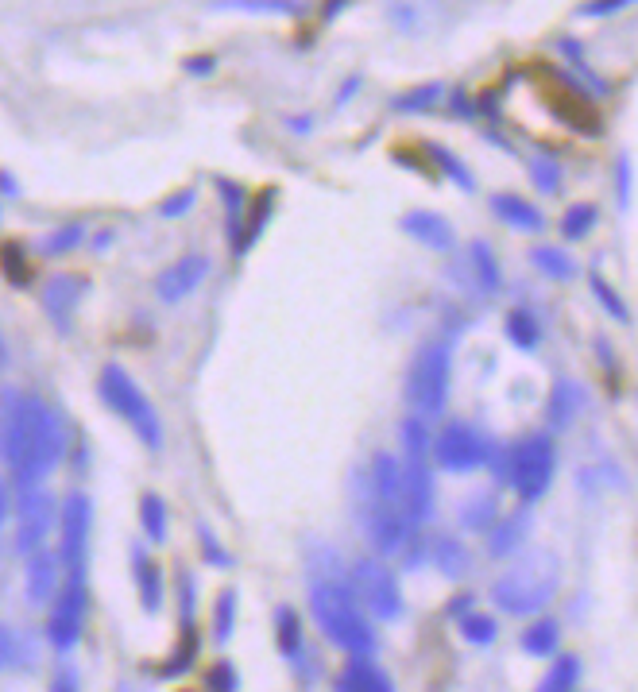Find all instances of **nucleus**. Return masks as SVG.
Wrapping results in <instances>:
<instances>
[{
	"label": "nucleus",
	"instance_id": "1a4fd4ad",
	"mask_svg": "<svg viewBox=\"0 0 638 692\" xmlns=\"http://www.w3.org/2000/svg\"><path fill=\"white\" fill-rule=\"evenodd\" d=\"M352 588H356V596H360V604L368 607L376 619H399L403 615V588H399V580L395 573L383 565V561H356L352 565Z\"/></svg>",
	"mask_w": 638,
	"mask_h": 692
},
{
	"label": "nucleus",
	"instance_id": "cd10ccee",
	"mask_svg": "<svg viewBox=\"0 0 638 692\" xmlns=\"http://www.w3.org/2000/svg\"><path fill=\"white\" fill-rule=\"evenodd\" d=\"M275 642H279V650H283V658L298 665L302 662V654H306V638H302V619H298V611L294 607H279L275 611Z\"/></svg>",
	"mask_w": 638,
	"mask_h": 692
},
{
	"label": "nucleus",
	"instance_id": "412c9836",
	"mask_svg": "<svg viewBox=\"0 0 638 692\" xmlns=\"http://www.w3.org/2000/svg\"><path fill=\"white\" fill-rule=\"evenodd\" d=\"M132 577H136V588H140V600H144V611L147 615H155L159 607H163V569H159V561H151L147 557L144 546H132Z\"/></svg>",
	"mask_w": 638,
	"mask_h": 692
},
{
	"label": "nucleus",
	"instance_id": "9b49d317",
	"mask_svg": "<svg viewBox=\"0 0 638 692\" xmlns=\"http://www.w3.org/2000/svg\"><path fill=\"white\" fill-rule=\"evenodd\" d=\"M28 418H31V395L8 387L0 395V464L12 472L20 453H24V441H28Z\"/></svg>",
	"mask_w": 638,
	"mask_h": 692
},
{
	"label": "nucleus",
	"instance_id": "c756f323",
	"mask_svg": "<svg viewBox=\"0 0 638 692\" xmlns=\"http://www.w3.org/2000/svg\"><path fill=\"white\" fill-rule=\"evenodd\" d=\"M140 526H144L147 542H163L167 538V503H163V495H155V491H147L144 499H140Z\"/></svg>",
	"mask_w": 638,
	"mask_h": 692
},
{
	"label": "nucleus",
	"instance_id": "4c0bfd02",
	"mask_svg": "<svg viewBox=\"0 0 638 692\" xmlns=\"http://www.w3.org/2000/svg\"><path fill=\"white\" fill-rule=\"evenodd\" d=\"M596 205L592 202H577L565 209V217H561V236H569V240H584L588 232L596 229Z\"/></svg>",
	"mask_w": 638,
	"mask_h": 692
},
{
	"label": "nucleus",
	"instance_id": "bf43d9fd",
	"mask_svg": "<svg viewBox=\"0 0 638 692\" xmlns=\"http://www.w3.org/2000/svg\"><path fill=\"white\" fill-rule=\"evenodd\" d=\"M0 194H4V198H16V194H20V186H16L12 174H0Z\"/></svg>",
	"mask_w": 638,
	"mask_h": 692
},
{
	"label": "nucleus",
	"instance_id": "ddd939ff",
	"mask_svg": "<svg viewBox=\"0 0 638 692\" xmlns=\"http://www.w3.org/2000/svg\"><path fill=\"white\" fill-rule=\"evenodd\" d=\"M20 534H16V549L31 557L35 549H43L47 534H51V522H55V499L43 488L20 491Z\"/></svg>",
	"mask_w": 638,
	"mask_h": 692
},
{
	"label": "nucleus",
	"instance_id": "864d4df0",
	"mask_svg": "<svg viewBox=\"0 0 638 692\" xmlns=\"http://www.w3.org/2000/svg\"><path fill=\"white\" fill-rule=\"evenodd\" d=\"M627 4H635V0H588V4L580 8V16H611V12L627 8Z\"/></svg>",
	"mask_w": 638,
	"mask_h": 692
},
{
	"label": "nucleus",
	"instance_id": "7ed1b4c3",
	"mask_svg": "<svg viewBox=\"0 0 638 692\" xmlns=\"http://www.w3.org/2000/svg\"><path fill=\"white\" fill-rule=\"evenodd\" d=\"M62 453H66V426L58 422V414L51 406L31 395L28 441H24V453H20V461L12 468L16 488L20 491L39 488L51 476V468L62 461Z\"/></svg>",
	"mask_w": 638,
	"mask_h": 692
},
{
	"label": "nucleus",
	"instance_id": "37998d69",
	"mask_svg": "<svg viewBox=\"0 0 638 692\" xmlns=\"http://www.w3.org/2000/svg\"><path fill=\"white\" fill-rule=\"evenodd\" d=\"M526 171H530V182L542 194H557L561 190V163H553V159H530Z\"/></svg>",
	"mask_w": 638,
	"mask_h": 692
},
{
	"label": "nucleus",
	"instance_id": "a211bd4d",
	"mask_svg": "<svg viewBox=\"0 0 638 692\" xmlns=\"http://www.w3.org/2000/svg\"><path fill=\"white\" fill-rule=\"evenodd\" d=\"M82 290H86L82 279H74V275H58V279H51L43 287V306H47V314H51V321H55L58 329H70V318L78 310Z\"/></svg>",
	"mask_w": 638,
	"mask_h": 692
},
{
	"label": "nucleus",
	"instance_id": "4468645a",
	"mask_svg": "<svg viewBox=\"0 0 638 692\" xmlns=\"http://www.w3.org/2000/svg\"><path fill=\"white\" fill-rule=\"evenodd\" d=\"M403 480H399V503H403V515L410 526L426 522L434 515V472L426 457H406L403 464Z\"/></svg>",
	"mask_w": 638,
	"mask_h": 692
},
{
	"label": "nucleus",
	"instance_id": "e2e57ef3",
	"mask_svg": "<svg viewBox=\"0 0 638 692\" xmlns=\"http://www.w3.org/2000/svg\"><path fill=\"white\" fill-rule=\"evenodd\" d=\"M4 360H8V352H4V337H0V372H4Z\"/></svg>",
	"mask_w": 638,
	"mask_h": 692
},
{
	"label": "nucleus",
	"instance_id": "4d7b16f0",
	"mask_svg": "<svg viewBox=\"0 0 638 692\" xmlns=\"http://www.w3.org/2000/svg\"><path fill=\"white\" fill-rule=\"evenodd\" d=\"M186 70H190V74H198V78H205V74H213V55H194V58H186Z\"/></svg>",
	"mask_w": 638,
	"mask_h": 692
},
{
	"label": "nucleus",
	"instance_id": "2f4dec72",
	"mask_svg": "<svg viewBox=\"0 0 638 692\" xmlns=\"http://www.w3.org/2000/svg\"><path fill=\"white\" fill-rule=\"evenodd\" d=\"M530 260H534V267H538L546 279H557V283H565V279L577 275V263L569 260L561 248H534Z\"/></svg>",
	"mask_w": 638,
	"mask_h": 692
},
{
	"label": "nucleus",
	"instance_id": "bb28decb",
	"mask_svg": "<svg viewBox=\"0 0 638 692\" xmlns=\"http://www.w3.org/2000/svg\"><path fill=\"white\" fill-rule=\"evenodd\" d=\"M468 271H472V283L484 294H495L503 287V275H499V263H495V252L488 240H472L468 244Z\"/></svg>",
	"mask_w": 638,
	"mask_h": 692
},
{
	"label": "nucleus",
	"instance_id": "49530a36",
	"mask_svg": "<svg viewBox=\"0 0 638 692\" xmlns=\"http://www.w3.org/2000/svg\"><path fill=\"white\" fill-rule=\"evenodd\" d=\"M592 294L600 298V306H604V310H608L615 321H623V325L631 321V310H627V302H623V298H619V294L611 290V283H604L600 275H592Z\"/></svg>",
	"mask_w": 638,
	"mask_h": 692
},
{
	"label": "nucleus",
	"instance_id": "6e6552de",
	"mask_svg": "<svg viewBox=\"0 0 638 692\" xmlns=\"http://www.w3.org/2000/svg\"><path fill=\"white\" fill-rule=\"evenodd\" d=\"M86 611H89V588L86 580H66L58 588L51 615H47V642L55 654H74V646L82 642L86 631Z\"/></svg>",
	"mask_w": 638,
	"mask_h": 692
},
{
	"label": "nucleus",
	"instance_id": "a878e982",
	"mask_svg": "<svg viewBox=\"0 0 638 692\" xmlns=\"http://www.w3.org/2000/svg\"><path fill=\"white\" fill-rule=\"evenodd\" d=\"M430 557H434V565L449 580L464 577L472 569V553H468V546H464L457 534H437L434 542H430Z\"/></svg>",
	"mask_w": 638,
	"mask_h": 692
},
{
	"label": "nucleus",
	"instance_id": "f8f14e48",
	"mask_svg": "<svg viewBox=\"0 0 638 692\" xmlns=\"http://www.w3.org/2000/svg\"><path fill=\"white\" fill-rule=\"evenodd\" d=\"M546 101H550V109L561 116L573 132H580V136H596V132H600V116L592 109V97L580 93L577 82H569L565 74H553L550 78Z\"/></svg>",
	"mask_w": 638,
	"mask_h": 692
},
{
	"label": "nucleus",
	"instance_id": "3c124183",
	"mask_svg": "<svg viewBox=\"0 0 638 692\" xmlns=\"http://www.w3.org/2000/svg\"><path fill=\"white\" fill-rule=\"evenodd\" d=\"M194 604H198V600H194V577L182 569V573H178V619H182V623H194Z\"/></svg>",
	"mask_w": 638,
	"mask_h": 692
},
{
	"label": "nucleus",
	"instance_id": "c9c22d12",
	"mask_svg": "<svg viewBox=\"0 0 638 692\" xmlns=\"http://www.w3.org/2000/svg\"><path fill=\"white\" fill-rule=\"evenodd\" d=\"M580 681V662L573 654H561V662H553V669L542 677L538 692H573Z\"/></svg>",
	"mask_w": 638,
	"mask_h": 692
},
{
	"label": "nucleus",
	"instance_id": "20e7f679",
	"mask_svg": "<svg viewBox=\"0 0 638 692\" xmlns=\"http://www.w3.org/2000/svg\"><path fill=\"white\" fill-rule=\"evenodd\" d=\"M97 391H101V399L109 403V410H113L116 418H124L128 430L144 441V449H151V453L163 449V422H159V410L151 406V399L144 395V387L124 372L120 364H105V368H101Z\"/></svg>",
	"mask_w": 638,
	"mask_h": 692
},
{
	"label": "nucleus",
	"instance_id": "9d476101",
	"mask_svg": "<svg viewBox=\"0 0 638 692\" xmlns=\"http://www.w3.org/2000/svg\"><path fill=\"white\" fill-rule=\"evenodd\" d=\"M437 468L453 472V476H464V472H476L480 464L488 461V441L472 430L468 422H449L441 426L430 445Z\"/></svg>",
	"mask_w": 638,
	"mask_h": 692
},
{
	"label": "nucleus",
	"instance_id": "c85d7f7f",
	"mask_svg": "<svg viewBox=\"0 0 638 692\" xmlns=\"http://www.w3.org/2000/svg\"><path fill=\"white\" fill-rule=\"evenodd\" d=\"M519 642L530 658H553L557 646H561V623H553V619H538V623H530V627L522 631Z\"/></svg>",
	"mask_w": 638,
	"mask_h": 692
},
{
	"label": "nucleus",
	"instance_id": "dca6fc26",
	"mask_svg": "<svg viewBox=\"0 0 638 692\" xmlns=\"http://www.w3.org/2000/svg\"><path fill=\"white\" fill-rule=\"evenodd\" d=\"M58 588H62L58 553L35 549L28 557V569H24V596H28V604H47V600H55Z\"/></svg>",
	"mask_w": 638,
	"mask_h": 692
},
{
	"label": "nucleus",
	"instance_id": "8fccbe9b",
	"mask_svg": "<svg viewBox=\"0 0 638 692\" xmlns=\"http://www.w3.org/2000/svg\"><path fill=\"white\" fill-rule=\"evenodd\" d=\"M198 542H202V553H205V561H209V565L229 569V565H232L229 549L217 546V538H213V530H209V526H198Z\"/></svg>",
	"mask_w": 638,
	"mask_h": 692
},
{
	"label": "nucleus",
	"instance_id": "f3484780",
	"mask_svg": "<svg viewBox=\"0 0 638 692\" xmlns=\"http://www.w3.org/2000/svg\"><path fill=\"white\" fill-rule=\"evenodd\" d=\"M403 232L414 236L418 244H426L430 252H453V244H457L453 225L441 213H434V209H410L403 217Z\"/></svg>",
	"mask_w": 638,
	"mask_h": 692
},
{
	"label": "nucleus",
	"instance_id": "5fc2aeb1",
	"mask_svg": "<svg viewBox=\"0 0 638 692\" xmlns=\"http://www.w3.org/2000/svg\"><path fill=\"white\" fill-rule=\"evenodd\" d=\"M51 692H78V669L74 665H62L51 681Z\"/></svg>",
	"mask_w": 638,
	"mask_h": 692
},
{
	"label": "nucleus",
	"instance_id": "0eeeda50",
	"mask_svg": "<svg viewBox=\"0 0 638 692\" xmlns=\"http://www.w3.org/2000/svg\"><path fill=\"white\" fill-rule=\"evenodd\" d=\"M89 530H93V503L86 491L66 495L58 511V565L66 580H86L89 565Z\"/></svg>",
	"mask_w": 638,
	"mask_h": 692
},
{
	"label": "nucleus",
	"instance_id": "f704fd0d",
	"mask_svg": "<svg viewBox=\"0 0 638 692\" xmlns=\"http://www.w3.org/2000/svg\"><path fill=\"white\" fill-rule=\"evenodd\" d=\"M507 341L522 352H534L538 341H542V329H538V321L534 314H526V310H515L511 318H507Z\"/></svg>",
	"mask_w": 638,
	"mask_h": 692
},
{
	"label": "nucleus",
	"instance_id": "393cba45",
	"mask_svg": "<svg viewBox=\"0 0 638 692\" xmlns=\"http://www.w3.org/2000/svg\"><path fill=\"white\" fill-rule=\"evenodd\" d=\"M495 519H499V495L495 491H476V495L461 499V507H457V522L472 534H488Z\"/></svg>",
	"mask_w": 638,
	"mask_h": 692
},
{
	"label": "nucleus",
	"instance_id": "b1692460",
	"mask_svg": "<svg viewBox=\"0 0 638 692\" xmlns=\"http://www.w3.org/2000/svg\"><path fill=\"white\" fill-rule=\"evenodd\" d=\"M530 511H519V515H507V519H495L492 530H488V553L492 557H511L515 549L526 542L530 534Z\"/></svg>",
	"mask_w": 638,
	"mask_h": 692
},
{
	"label": "nucleus",
	"instance_id": "58836bf2",
	"mask_svg": "<svg viewBox=\"0 0 638 692\" xmlns=\"http://www.w3.org/2000/svg\"><path fill=\"white\" fill-rule=\"evenodd\" d=\"M495 635H499V623L492 615H480V611H468L461 615V638L472 642V646H492Z\"/></svg>",
	"mask_w": 638,
	"mask_h": 692
},
{
	"label": "nucleus",
	"instance_id": "6e6d98bb",
	"mask_svg": "<svg viewBox=\"0 0 638 692\" xmlns=\"http://www.w3.org/2000/svg\"><path fill=\"white\" fill-rule=\"evenodd\" d=\"M8 515H12V484L0 476V530H4Z\"/></svg>",
	"mask_w": 638,
	"mask_h": 692
},
{
	"label": "nucleus",
	"instance_id": "052dcab7",
	"mask_svg": "<svg viewBox=\"0 0 638 692\" xmlns=\"http://www.w3.org/2000/svg\"><path fill=\"white\" fill-rule=\"evenodd\" d=\"M356 89H360V74H356V78H348V86H341V93H337V105H345Z\"/></svg>",
	"mask_w": 638,
	"mask_h": 692
},
{
	"label": "nucleus",
	"instance_id": "4be33fe9",
	"mask_svg": "<svg viewBox=\"0 0 638 692\" xmlns=\"http://www.w3.org/2000/svg\"><path fill=\"white\" fill-rule=\"evenodd\" d=\"M492 213L503 225H511V229H519V232L546 229V217L526 202V198H519V194H492Z\"/></svg>",
	"mask_w": 638,
	"mask_h": 692
},
{
	"label": "nucleus",
	"instance_id": "c03bdc74",
	"mask_svg": "<svg viewBox=\"0 0 638 692\" xmlns=\"http://www.w3.org/2000/svg\"><path fill=\"white\" fill-rule=\"evenodd\" d=\"M82 244V225H62V229H55L47 240H43V256H66V252H74Z\"/></svg>",
	"mask_w": 638,
	"mask_h": 692
},
{
	"label": "nucleus",
	"instance_id": "473e14b6",
	"mask_svg": "<svg viewBox=\"0 0 638 692\" xmlns=\"http://www.w3.org/2000/svg\"><path fill=\"white\" fill-rule=\"evenodd\" d=\"M399 437H403L406 457H426L430 445H434V433L426 426V418H418V414H406L403 426H399Z\"/></svg>",
	"mask_w": 638,
	"mask_h": 692
},
{
	"label": "nucleus",
	"instance_id": "7c9ffc66",
	"mask_svg": "<svg viewBox=\"0 0 638 692\" xmlns=\"http://www.w3.org/2000/svg\"><path fill=\"white\" fill-rule=\"evenodd\" d=\"M441 97H445V86L441 82H426V86H418V89H410V93H403V97H395V113H430V109H437L441 105Z\"/></svg>",
	"mask_w": 638,
	"mask_h": 692
},
{
	"label": "nucleus",
	"instance_id": "39448f33",
	"mask_svg": "<svg viewBox=\"0 0 638 692\" xmlns=\"http://www.w3.org/2000/svg\"><path fill=\"white\" fill-rule=\"evenodd\" d=\"M449 375H453V352L445 341H426L414 352L410 368H406L403 399L410 414L418 418H437L449 399Z\"/></svg>",
	"mask_w": 638,
	"mask_h": 692
},
{
	"label": "nucleus",
	"instance_id": "f257e3e1",
	"mask_svg": "<svg viewBox=\"0 0 638 692\" xmlns=\"http://www.w3.org/2000/svg\"><path fill=\"white\" fill-rule=\"evenodd\" d=\"M310 611H314L321 635L337 650H345L348 658H372L376 654V627L368 623L352 580L341 577L337 569H325L310 580Z\"/></svg>",
	"mask_w": 638,
	"mask_h": 692
},
{
	"label": "nucleus",
	"instance_id": "680f3d73",
	"mask_svg": "<svg viewBox=\"0 0 638 692\" xmlns=\"http://www.w3.org/2000/svg\"><path fill=\"white\" fill-rule=\"evenodd\" d=\"M348 4V0H345ZM337 12H341V0H325V20H329V16H337Z\"/></svg>",
	"mask_w": 638,
	"mask_h": 692
},
{
	"label": "nucleus",
	"instance_id": "72a5a7b5",
	"mask_svg": "<svg viewBox=\"0 0 638 692\" xmlns=\"http://www.w3.org/2000/svg\"><path fill=\"white\" fill-rule=\"evenodd\" d=\"M213 8H229V12H263V16H294V12H302L298 0H213Z\"/></svg>",
	"mask_w": 638,
	"mask_h": 692
},
{
	"label": "nucleus",
	"instance_id": "ea45409f",
	"mask_svg": "<svg viewBox=\"0 0 638 692\" xmlns=\"http://www.w3.org/2000/svg\"><path fill=\"white\" fill-rule=\"evenodd\" d=\"M0 271H4V279H8V283L28 287L31 260L24 256V248H20V244H4V248H0Z\"/></svg>",
	"mask_w": 638,
	"mask_h": 692
},
{
	"label": "nucleus",
	"instance_id": "a18cd8bd",
	"mask_svg": "<svg viewBox=\"0 0 638 692\" xmlns=\"http://www.w3.org/2000/svg\"><path fill=\"white\" fill-rule=\"evenodd\" d=\"M24 665V638L16 635L8 623H0V673Z\"/></svg>",
	"mask_w": 638,
	"mask_h": 692
},
{
	"label": "nucleus",
	"instance_id": "5701e85b",
	"mask_svg": "<svg viewBox=\"0 0 638 692\" xmlns=\"http://www.w3.org/2000/svg\"><path fill=\"white\" fill-rule=\"evenodd\" d=\"M584 406V391H580L573 379H557L550 387V403H546V418H550L553 430H569L573 418Z\"/></svg>",
	"mask_w": 638,
	"mask_h": 692
},
{
	"label": "nucleus",
	"instance_id": "79ce46f5",
	"mask_svg": "<svg viewBox=\"0 0 638 692\" xmlns=\"http://www.w3.org/2000/svg\"><path fill=\"white\" fill-rule=\"evenodd\" d=\"M232 631H236V592L229 588V592H221V600L213 607V638L225 646Z\"/></svg>",
	"mask_w": 638,
	"mask_h": 692
},
{
	"label": "nucleus",
	"instance_id": "603ef678",
	"mask_svg": "<svg viewBox=\"0 0 638 692\" xmlns=\"http://www.w3.org/2000/svg\"><path fill=\"white\" fill-rule=\"evenodd\" d=\"M194 202H198V194H194V190H178L174 198H167V202L159 205V217H167V221H174V217L190 213V209H194Z\"/></svg>",
	"mask_w": 638,
	"mask_h": 692
},
{
	"label": "nucleus",
	"instance_id": "a19ab883",
	"mask_svg": "<svg viewBox=\"0 0 638 692\" xmlns=\"http://www.w3.org/2000/svg\"><path fill=\"white\" fill-rule=\"evenodd\" d=\"M430 155H434L437 171L449 174V178H453V182H457L461 190H468V194L476 190V178H472V171L464 167V163L457 159V155H453V151H449V147H430Z\"/></svg>",
	"mask_w": 638,
	"mask_h": 692
},
{
	"label": "nucleus",
	"instance_id": "f03ea898",
	"mask_svg": "<svg viewBox=\"0 0 638 692\" xmlns=\"http://www.w3.org/2000/svg\"><path fill=\"white\" fill-rule=\"evenodd\" d=\"M557 588H561V561H557V553L553 549H530L503 577H495L492 600L499 611L530 619L542 607L553 604Z\"/></svg>",
	"mask_w": 638,
	"mask_h": 692
},
{
	"label": "nucleus",
	"instance_id": "6ab92c4d",
	"mask_svg": "<svg viewBox=\"0 0 638 692\" xmlns=\"http://www.w3.org/2000/svg\"><path fill=\"white\" fill-rule=\"evenodd\" d=\"M337 692H395V681L372 658H352L337 677Z\"/></svg>",
	"mask_w": 638,
	"mask_h": 692
},
{
	"label": "nucleus",
	"instance_id": "09e8293b",
	"mask_svg": "<svg viewBox=\"0 0 638 692\" xmlns=\"http://www.w3.org/2000/svg\"><path fill=\"white\" fill-rule=\"evenodd\" d=\"M631 186H635V167H631V159L627 155H619L615 159V202L623 205H631Z\"/></svg>",
	"mask_w": 638,
	"mask_h": 692
},
{
	"label": "nucleus",
	"instance_id": "13d9d810",
	"mask_svg": "<svg viewBox=\"0 0 638 692\" xmlns=\"http://www.w3.org/2000/svg\"><path fill=\"white\" fill-rule=\"evenodd\" d=\"M472 607H476V600H472V592H468V596H457V600L449 604V611H453V615H468Z\"/></svg>",
	"mask_w": 638,
	"mask_h": 692
},
{
	"label": "nucleus",
	"instance_id": "aec40b11",
	"mask_svg": "<svg viewBox=\"0 0 638 692\" xmlns=\"http://www.w3.org/2000/svg\"><path fill=\"white\" fill-rule=\"evenodd\" d=\"M271 213H275V190H260L256 198H248V213H244L240 229L232 236V252H236V256L248 252V248L260 240V232H263V225L271 221Z\"/></svg>",
	"mask_w": 638,
	"mask_h": 692
},
{
	"label": "nucleus",
	"instance_id": "423d86ee",
	"mask_svg": "<svg viewBox=\"0 0 638 692\" xmlns=\"http://www.w3.org/2000/svg\"><path fill=\"white\" fill-rule=\"evenodd\" d=\"M553 472H557V445L546 433H534L515 449H507V480L515 484L522 503L542 499L553 484Z\"/></svg>",
	"mask_w": 638,
	"mask_h": 692
},
{
	"label": "nucleus",
	"instance_id": "e433bc0d",
	"mask_svg": "<svg viewBox=\"0 0 638 692\" xmlns=\"http://www.w3.org/2000/svg\"><path fill=\"white\" fill-rule=\"evenodd\" d=\"M198 658V635H194V623H182V638H178V646H174L171 662L163 665L159 673L163 677H178V673H186L190 665Z\"/></svg>",
	"mask_w": 638,
	"mask_h": 692
},
{
	"label": "nucleus",
	"instance_id": "2eb2a0df",
	"mask_svg": "<svg viewBox=\"0 0 638 692\" xmlns=\"http://www.w3.org/2000/svg\"><path fill=\"white\" fill-rule=\"evenodd\" d=\"M205 275H209V256L190 252V256L174 260L167 271H159V279H155V294H159L163 302H182V298H190L194 290L202 287Z\"/></svg>",
	"mask_w": 638,
	"mask_h": 692
},
{
	"label": "nucleus",
	"instance_id": "de8ad7c7",
	"mask_svg": "<svg viewBox=\"0 0 638 692\" xmlns=\"http://www.w3.org/2000/svg\"><path fill=\"white\" fill-rule=\"evenodd\" d=\"M205 689L209 692H236L240 689V673H236V665L232 662H217L209 669V677H205Z\"/></svg>",
	"mask_w": 638,
	"mask_h": 692
}]
</instances>
